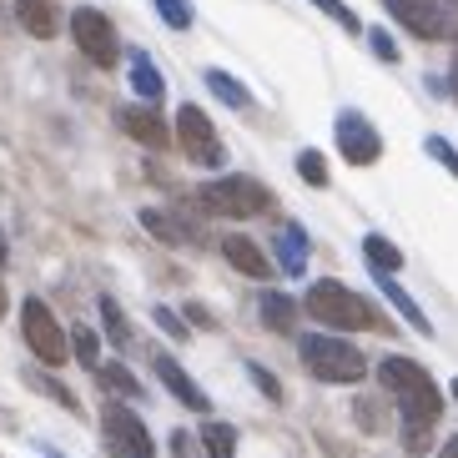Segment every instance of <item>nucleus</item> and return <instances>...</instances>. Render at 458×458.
<instances>
[{
    "instance_id": "nucleus-1",
    "label": "nucleus",
    "mask_w": 458,
    "mask_h": 458,
    "mask_svg": "<svg viewBox=\"0 0 458 458\" xmlns=\"http://www.w3.org/2000/svg\"><path fill=\"white\" fill-rule=\"evenodd\" d=\"M377 383L393 393L398 418H403V433L408 428H413V433H433V423H438V413H444V393H438V383H433L413 358L388 352V358L377 363Z\"/></svg>"
},
{
    "instance_id": "nucleus-2",
    "label": "nucleus",
    "mask_w": 458,
    "mask_h": 458,
    "mask_svg": "<svg viewBox=\"0 0 458 458\" xmlns=\"http://www.w3.org/2000/svg\"><path fill=\"white\" fill-rule=\"evenodd\" d=\"M302 308H308V318H318L323 327H337V333H363V327H377V312L368 308V297H358L352 287L333 283V277L312 283L308 297H302Z\"/></svg>"
},
{
    "instance_id": "nucleus-3",
    "label": "nucleus",
    "mask_w": 458,
    "mask_h": 458,
    "mask_svg": "<svg viewBox=\"0 0 458 458\" xmlns=\"http://www.w3.org/2000/svg\"><path fill=\"white\" fill-rule=\"evenodd\" d=\"M297 352H302V368H308L318 383L352 388V383H363V377H368L363 352L352 348L348 337H323V333H312V337H302V343H297Z\"/></svg>"
},
{
    "instance_id": "nucleus-4",
    "label": "nucleus",
    "mask_w": 458,
    "mask_h": 458,
    "mask_svg": "<svg viewBox=\"0 0 458 458\" xmlns=\"http://www.w3.org/2000/svg\"><path fill=\"white\" fill-rule=\"evenodd\" d=\"M197 202L216 216H262L272 207V191L257 176H216L197 191Z\"/></svg>"
},
{
    "instance_id": "nucleus-5",
    "label": "nucleus",
    "mask_w": 458,
    "mask_h": 458,
    "mask_svg": "<svg viewBox=\"0 0 458 458\" xmlns=\"http://www.w3.org/2000/svg\"><path fill=\"white\" fill-rule=\"evenodd\" d=\"M21 333H26V348L36 352L46 368H55V363L71 358L66 333H61V323L51 318V308H46L41 297H26V308H21Z\"/></svg>"
},
{
    "instance_id": "nucleus-6",
    "label": "nucleus",
    "mask_w": 458,
    "mask_h": 458,
    "mask_svg": "<svg viewBox=\"0 0 458 458\" xmlns=\"http://www.w3.org/2000/svg\"><path fill=\"white\" fill-rule=\"evenodd\" d=\"M101 428H106V444L116 458H157V444H151L147 423H141L131 408L111 403L106 413H101Z\"/></svg>"
},
{
    "instance_id": "nucleus-7",
    "label": "nucleus",
    "mask_w": 458,
    "mask_h": 458,
    "mask_svg": "<svg viewBox=\"0 0 458 458\" xmlns=\"http://www.w3.org/2000/svg\"><path fill=\"white\" fill-rule=\"evenodd\" d=\"M71 36H76V46H81V55H91L96 66H116V30H111V21L101 11H91V5H81V11L71 15Z\"/></svg>"
},
{
    "instance_id": "nucleus-8",
    "label": "nucleus",
    "mask_w": 458,
    "mask_h": 458,
    "mask_svg": "<svg viewBox=\"0 0 458 458\" xmlns=\"http://www.w3.org/2000/svg\"><path fill=\"white\" fill-rule=\"evenodd\" d=\"M337 151H343L352 166H373L377 157H383V136H377V126L368 122L363 111H343V116H337Z\"/></svg>"
},
{
    "instance_id": "nucleus-9",
    "label": "nucleus",
    "mask_w": 458,
    "mask_h": 458,
    "mask_svg": "<svg viewBox=\"0 0 458 458\" xmlns=\"http://www.w3.org/2000/svg\"><path fill=\"white\" fill-rule=\"evenodd\" d=\"M383 5H388L393 21H403V30H413L418 41H444V36H454L448 11L438 0H383Z\"/></svg>"
},
{
    "instance_id": "nucleus-10",
    "label": "nucleus",
    "mask_w": 458,
    "mask_h": 458,
    "mask_svg": "<svg viewBox=\"0 0 458 458\" xmlns=\"http://www.w3.org/2000/svg\"><path fill=\"white\" fill-rule=\"evenodd\" d=\"M176 136H182V147H187L191 162H207V166H222V141H216L212 122H207L202 106H182L176 111Z\"/></svg>"
},
{
    "instance_id": "nucleus-11",
    "label": "nucleus",
    "mask_w": 458,
    "mask_h": 458,
    "mask_svg": "<svg viewBox=\"0 0 458 458\" xmlns=\"http://www.w3.org/2000/svg\"><path fill=\"white\" fill-rule=\"evenodd\" d=\"M116 122H122V131L131 136V141H141V147H151V151L172 147V131H166L162 111H151V106H122V111H116Z\"/></svg>"
},
{
    "instance_id": "nucleus-12",
    "label": "nucleus",
    "mask_w": 458,
    "mask_h": 458,
    "mask_svg": "<svg viewBox=\"0 0 458 458\" xmlns=\"http://www.w3.org/2000/svg\"><path fill=\"white\" fill-rule=\"evenodd\" d=\"M157 377H162L166 388H172V398H176L182 408H191V413H212V398H207L197 383H191V373L176 363L172 352H157Z\"/></svg>"
},
{
    "instance_id": "nucleus-13",
    "label": "nucleus",
    "mask_w": 458,
    "mask_h": 458,
    "mask_svg": "<svg viewBox=\"0 0 458 458\" xmlns=\"http://www.w3.org/2000/svg\"><path fill=\"white\" fill-rule=\"evenodd\" d=\"M222 252H227V262L242 272V277H257V283H267V277H272V262L262 257V247L247 242V237H237V232L222 237Z\"/></svg>"
},
{
    "instance_id": "nucleus-14",
    "label": "nucleus",
    "mask_w": 458,
    "mask_h": 458,
    "mask_svg": "<svg viewBox=\"0 0 458 458\" xmlns=\"http://www.w3.org/2000/svg\"><path fill=\"white\" fill-rule=\"evenodd\" d=\"M377 287H383V297H388L393 308H398V318H403V323L413 327V333L433 337V323H428V312L418 308V302H413V297H408V293H403V287H398V283H393L388 272H377Z\"/></svg>"
},
{
    "instance_id": "nucleus-15",
    "label": "nucleus",
    "mask_w": 458,
    "mask_h": 458,
    "mask_svg": "<svg viewBox=\"0 0 458 458\" xmlns=\"http://www.w3.org/2000/svg\"><path fill=\"white\" fill-rule=\"evenodd\" d=\"M141 227H147L151 237H157V242H166V247H187V242H197V232L182 227V222H176L172 212H162V207H147V212H141Z\"/></svg>"
},
{
    "instance_id": "nucleus-16",
    "label": "nucleus",
    "mask_w": 458,
    "mask_h": 458,
    "mask_svg": "<svg viewBox=\"0 0 458 458\" xmlns=\"http://www.w3.org/2000/svg\"><path fill=\"white\" fill-rule=\"evenodd\" d=\"M257 312H262V327H272V333H293L302 302H293V297H283V293H262L257 297Z\"/></svg>"
},
{
    "instance_id": "nucleus-17",
    "label": "nucleus",
    "mask_w": 458,
    "mask_h": 458,
    "mask_svg": "<svg viewBox=\"0 0 458 458\" xmlns=\"http://www.w3.org/2000/svg\"><path fill=\"white\" fill-rule=\"evenodd\" d=\"M277 267H283L287 277H302V272H308V237H302V227H293V222L277 232Z\"/></svg>"
},
{
    "instance_id": "nucleus-18",
    "label": "nucleus",
    "mask_w": 458,
    "mask_h": 458,
    "mask_svg": "<svg viewBox=\"0 0 458 458\" xmlns=\"http://www.w3.org/2000/svg\"><path fill=\"white\" fill-rule=\"evenodd\" d=\"M15 15H21V26H26L36 41H51L55 26H61V15H55L51 0H15Z\"/></svg>"
},
{
    "instance_id": "nucleus-19",
    "label": "nucleus",
    "mask_w": 458,
    "mask_h": 458,
    "mask_svg": "<svg viewBox=\"0 0 458 458\" xmlns=\"http://www.w3.org/2000/svg\"><path fill=\"white\" fill-rule=\"evenodd\" d=\"M202 448H207V458H237V428L222 423V418H207L202 423Z\"/></svg>"
},
{
    "instance_id": "nucleus-20",
    "label": "nucleus",
    "mask_w": 458,
    "mask_h": 458,
    "mask_svg": "<svg viewBox=\"0 0 458 458\" xmlns=\"http://www.w3.org/2000/svg\"><path fill=\"white\" fill-rule=\"evenodd\" d=\"M131 86H136V96H147V101H162L166 96V81H162V71L151 66L141 51H131Z\"/></svg>"
},
{
    "instance_id": "nucleus-21",
    "label": "nucleus",
    "mask_w": 458,
    "mask_h": 458,
    "mask_svg": "<svg viewBox=\"0 0 458 458\" xmlns=\"http://www.w3.org/2000/svg\"><path fill=\"white\" fill-rule=\"evenodd\" d=\"M207 91H212L216 101H227V106H237V111H247V106H252V91H247L242 81H232L227 71H207Z\"/></svg>"
},
{
    "instance_id": "nucleus-22",
    "label": "nucleus",
    "mask_w": 458,
    "mask_h": 458,
    "mask_svg": "<svg viewBox=\"0 0 458 458\" xmlns=\"http://www.w3.org/2000/svg\"><path fill=\"white\" fill-rule=\"evenodd\" d=\"M363 257L373 262V272H388V277L403 267V252H398L388 237H377V232H373V237H363Z\"/></svg>"
},
{
    "instance_id": "nucleus-23",
    "label": "nucleus",
    "mask_w": 458,
    "mask_h": 458,
    "mask_svg": "<svg viewBox=\"0 0 458 458\" xmlns=\"http://www.w3.org/2000/svg\"><path fill=\"white\" fill-rule=\"evenodd\" d=\"M96 373H101V383H106L111 393H122V398H141V383H136L122 363H101Z\"/></svg>"
},
{
    "instance_id": "nucleus-24",
    "label": "nucleus",
    "mask_w": 458,
    "mask_h": 458,
    "mask_svg": "<svg viewBox=\"0 0 458 458\" xmlns=\"http://www.w3.org/2000/svg\"><path fill=\"white\" fill-rule=\"evenodd\" d=\"M101 323H106V337L116 343V348H126V343H131V323L122 318V308H116L111 297H101Z\"/></svg>"
},
{
    "instance_id": "nucleus-25",
    "label": "nucleus",
    "mask_w": 458,
    "mask_h": 458,
    "mask_svg": "<svg viewBox=\"0 0 458 458\" xmlns=\"http://www.w3.org/2000/svg\"><path fill=\"white\" fill-rule=\"evenodd\" d=\"M71 352H76V358H81L86 368H101V337L91 333V327H76V333H71Z\"/></svg>"
},
{
    "instance_id": "nucleus-26",
    "label": "nucleus",
    "mask_w": 458,
    "mask_h": 458,
    "mask_svg": "<svg viewBox=\"0 0 458 458\" xmlns=\"http://www.w3.org/2000/svg\"><path fill=\"white\" fill-rule=\"evenodd\" d=\"M297 176H302L308 187H327V162H323V151H302V157H297Z\"/></svg>"
},
{
    "instance_id": "nucleus-27",
    "label": "nucleus",
    "mask_w": 458,
    "mask_h": 458,
    "mask_svg": "<svg viewBox=\"0 0 458 458\" xmlns=\"http://www.w3.org/2000/svg\"><path fill=\"white\" fill-rule=\"evenodd\" d=\"M157 5V15H162L172 30H191V5L187 0H151Z\"/></svg>"
},
{
    "instance_id": "nucleus-28",
    "label": "nucleus",
    "mask_w": 458,
    "mask_h": 458,
    "mask_svg": "<svg viewBox=\"0 0 458 458\" xmlns=\"http://www.w3.org/2000/svg\"><path fill=\"white\" fill-rule=\"evenodd\" d=\"M352 413H358V428L363 433H383V403H377V398H358Z\"/></svg>"
},
{
    "instance_id": "nucleus-29",
    "label": "nucleus",
    "mask_w": 458,
    "mask_h": 458,
    "mask_svg": "<svg viewBox=\"0 0 458 458\" xmlns=\"http://www.w3.org/2000/svg\"><path fill=\"white\" fill-rule=\"evenodd\" d=\"M30 388L36 393H46V398H55L61 408H76V398H71V388H61L55 377H41V373H30Z\"/></svg>"
},
{
    "instance_id": "nucleus-30",
    "label": "nucleus",
    "mask_w": 458,
    "mask_h": 458,
    "mask_svg": "<svg viewBox=\"0 0 458 458\" xmlns=\"http://www.w3.org/2000/svg\"><path fill=\"white\" fill-rule=\"evenodd\" d=\"M423 151H428L433 162H444V166H448V172H454V176H458V151H454V147H448L444 136H428V141H423Z\"/></svg>"
},
{
    "instance_id": "nucleus-31",
    "label": "nucleus",
    "mask_w": 458,
    "mask_h": 458,
    "mask_svg": "<svg viewBox=\"0 0 458 458\" xmlns=\"http://www.w3.org/2000/svg\"><path fill=\"white\" fill-rule=\"evenodd\" d=\"M312 5H318V11H327L343 30H363V26H358V15H352L348 5H343V0H312Z\"/></svg>"
},
{
    "instance_id": "nucleus-32",
    "label": "nucleus",
    "mask_w": 458,
    "mask_h": 458,
    "mask_svg": "<svg viewBox=\"0 0 458 458\" xmlns=\"http://www.w3.org/2000/svg\"><path fill=\"white\" fill-rule=\"evenodd\" d=\"M247 373H252V383H257L262 393H267L272 403H283V383H277V377H272L267 368H262V363H247Z\"/></svg>"
},
{
    "instance_id": "nucleus-33",
    "label": "nucleus",
    "mask_w": 458,
    "mask_h": 458,
    "mask_svg": "<svg viewBox=\"0 0 458 458\" xmlns=\"http://www.w3.org/2000/svg\"><path fill=\"white\" fill-rule=\"evenodd\" d=\"M172 454H176V458H202V444H197L187 428H176V433H172Z\"/></svg>"
},
{
    "instance_id": "nucleus-34",
    "label": "nucleus",
    "mask_w": 458,
    "mask_h": 458,
    "mask_svg": "<svg viewBox=\"0 0 458 458\" xmlns=\"http://www.w3.org/2000/svg\"><path fill=\"white\" fill-rule=\"evenodd\" d=\"M368 41H373L377 61H398V46L388 41V30H368Z\"/></svg>"
},
{
    "instance_id": "nucleus-35",
    "label": "nucleus",
    "mask_w": 458,
    "mask_h": 458,
    "mask_svg": "<svg viewBox=\"0 0 458 458\" xmlns=\"http://www.w3.org/2000/svg\"><path fill=\"white\" fill-rule=\"evenodd\" d=\"M157 327H162V333H172V337H187V323H182L176 312H166V308H157Z\"/></svg>"
},
{
    "instance_id": "nucleus-36",
    "label": "nucleus",
    "mask_w": 458,
    "mask_h": 458,
    "mask_svg": "<svg viewBox=\"0 0 458 458\" xmlns=\"http://www.w3.org/2000/svg\"><path fill=\"white\" fill-rule=\"evenodd\" d=\"M187 318H191V323H202V327H212V312H207V308H197V302L187 308Z\"/></svg>"
},
{
    "instance_id": "nucleus-37",
    "label": "nucleus",
    "mask_w": 458,
    "mask_h": 458,
    "mask_svg": "<svg viewBox=\"0 0 458 458\" xmlns=\"http://www.w3.org/2000/svg\"><path fill=\"white\" fill-rule=\"evenodd\" d=\"M438 458H458V433H454V438H448L444 448H438Z\"/></svg>"
},
{
    "instance_id": "nucleus-38",
    "label": "nucleus",
    "mask_w": 458,
    "mask_h": 458,
    "mask_svg": "<svg viewBox=\"0 0 458 458\" xmlns=\"http://www.w3.org/2000/svg\"><path fill=\"white\" fill-rule=\"evenodd\" d=\"M5 252H11V247H5V232H0V262H5Z\"/></svg>"
},
{
    "instance_id": "nucleus-39",
    "label": "nucleus",
    "mask_w": 458,
    "mask_h": 458,
    "mask_svg": "<svg viewBox=\"0 0 458 458\" xmlns=\"http://www.w3.org/2000/svg\"><path fill=\"white\" fill-rule=\"evenodd\" d=\"M5 302H11V297H5V283H0V312H5Z\"/></svg>"
},
{
    "instance_id": "nucleus-40",
    "label": "nucleus",
    "mask_w": 458,
    "mask_h": 458,
    "mask_svg": "<svg viewBox=\"0 0 458 458\" xmlns=\"http://www.w3.org/2000/svg\"><path fill=\"white\" fill-rule=\"evenodd\" d=\"M454 398H458V377H454Z\"/></svg>"
},
{
    "instance_id": "nucleus-41",
    "label": "nucleus",
    "mask_w": 458,
    "mask_h": 458,
    "mask_svg": "<svg viewBox=\"0 0 458 458\" xmlns=\"http://www.w3.org/2000/svg\"><path fill=\"white\" fill-rule=\"evenodd\" d=\"M448 5H454V11H458V0H448Z\"/></svg>"
},
{
    "instance_id": "nucleus-42",
    "label": "nucleus",
    "mask_w": 458,
    "mask_h": 458,
    "mask_svg": "<svg viewBox=\"0 0 458 458\" xmlns=\"http://www.w3.org/2000/svg\"><path fill=\"white\" fill-rule=\"evenodd\" d=\"M454 71H458V61H454Z\"/></svg>"
}]
</instances>
